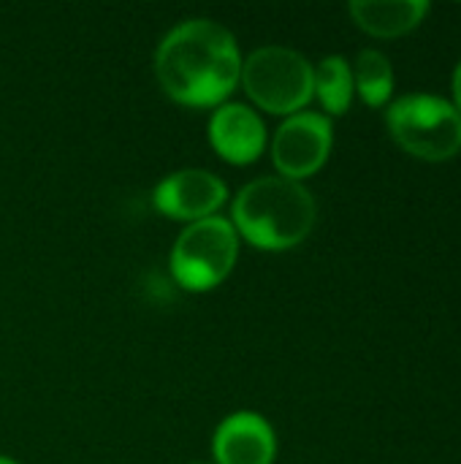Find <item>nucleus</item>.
Returning a JSON list of instances; mask_svg holds the SVG:
<instances>
[{"instance_id":"6","label":"nucleus","mask_w":461,"mask_h":464,"mask_svg":"<svg viewBox=\"0 0 461 464\" xmlns=\"http://www.w3.org/2000/svg\"><path fill=\"white\" fill-rule=\"evenodd\" d=\"M334 144L331 120L321 111H296L274 130L272 160L280 177L307 179L323 169Z\"/></svg>"},{"instance_id":"12","label":"nucleus","mask_w":461,"mask_h":464,"mask_svg":"<svg viewBox=\"0 0 461 464\" xmlns=\"http://www.w3.org/2000/svg\"><path fill=\"white\" fill-rule=\"evenodd\" d=\"M353 87L367 106H386L394 92L391 60L378 49H361L353 65Z\"/></svg>"},{"instance_id":"1","label":"nucleus","mask_w":461,"mask_h":464,"mask_svg":"<svg viewBox=\"0 0 461 464\" xmlns=\"http://www.w3.org/2000/svg\"><path fill=\"white\" fill-rule=\"evenodd\" d=\"M155 76L182 106H220L239 84L242 52L226 24L206 16L185 19L158 44Z\"/></svg>"},{"instance_id":"5","label":"nucleus","mask_w":461,"mask_h":464,"mask_svg":"<svg viewBox=\"0 0 461 464\" xmlns=\"http://www.w3.org/2000/svg\"><path fill=\"white\" fill-rule=\"evenodd\" d=\"M239 256V234L228 218L212 215L190 223L174 242L168 256L171 277L185 291H212L234 269Z\"/></svg>"},{"instance_id":"13","label":"nucleus","mask_w":461,"mask_h":464,"mask_svg":"<svg viewBox=\"0 0 461 464\" xmlns=\"http://www.w3.org/2000/svg\"><path fill=\"white\" fill-rule=\"evenodd\" d=\"M454 106L459 109L461 114V60L459 65H456V71H454Z\"/></svg>"},{"instance_id":"7","label":"nucleus","mask_w":461,"mask_h":464,"mask_svg":"<svg viewBox=\"0 0 461 464\" xmlns=\"http://www.w3.org/2000/svg\"><path fill=\"white\" fill-rule=\"evenodd\" d=\"M226 198H228L226 182L206 169L171 171L152 190L155 207L166 218L187 223V226L217 215V209L226 204Z\"/></svg>"},{"instance_id":"9","label":"nucleus","mask_w":461,"mask_h":464,"mask_svg":"<svg viewBox=\"0 0 461 464\" xmlns=\"http://www.w3.org/2000/svg\"><path fill=\"white\" fill-rule=\"evenodd\" d=\"M277 435L272 424L253 411L226 416L212 435V457L217 464H272Z\"/></svg>"},{"instance_id":"2","label":"nucleus","mask_w":461,"mask_h":464,"mask_svg":"<svg viewBox=\"0 0 461 464\" xmlns=\"http://www.w3.org/2000/svg\"><path fill=\"white\" fill-rule=\"evenodd\" d=\"M318 220L312 193L285 177H258L247 182L231 207V226L258 250H291L302 245Z\"/></svg>"},{"instance_id":"4","label":"nucleus","mask_w":461,"mask_h":464,"mask_svg":"<svg viewBox=\"0 0 461 464\" xmlns=\"http://www.w3.org/2000/svg\"><path fill=\"white\" fill-rule=\"evenodd\" d=\"M394 141L413 158L440 163L461 152L459 109L440 95H405L386 109Z\"/></svg>"},{"instance_id":"14","label":"nucleus","mask_w":461,"mask_h":464,"mask_svg":"<svg viewBox=\"0 0 461 464\" xmlns=\"http://www.w3.org/2000/svg\"><path fill=\"white\" fill-rule=\"evenodd\" d=\"M0 464H19V462H16V459H11V457H3V454H0Z\"/></svg>"},{"instance_id":"3","label":"nucleus","mask_w":461,"mask_h":464,"mask_svg":"<svg viewBox=\"0 0 461 464\" xmlns=\"http://www.w3.org/2000/svg\"><path fill=\"white\" fill-rule=\"evenodd\" d=\"M250 101L269 114H296L315 98V65L296 49L266 44L242 60L239 76Z\"/></svg>"},{"instance_id":"10","label":"nucleus","mask_w":461,"mask_h":464,"mask_svg":"<svg viewBox=\"0 0 461 464\" xmlns=\"http://www.w3.org/2000/svg\"><path fill=\"white\" fill-rule=\"evenodd\" d=\"M429 8L427 0H353L348 5L353 22L375 38H397L416 30Z\"/></svg>"},{"instance_id":"11","label":"nucleus","mask_w":461,"mask_h":464,"mask_svg":"<svg viewBox=\"0 0 461 464\" xmlns=\"http://www.w3.org/2000/svg\"><path fill=\"white\" fill-rule=\"evenodd\" d=\"M353 65L340 54L323 57L315 68V95L323 109L329 114H345L353 103Z\"/></svg>"},{"instance_id":"8","label":"nucleus","mask_w":461,"mask_h":464,"mask_svg":"<svg viewBox=\"0 0 461 464\" xmlns=\"http://www.w3.org/2000/svg\"><path fill=\"white\" fill-rule=\"evenodd\" d=\"M206 133L212 150L234 166H247L258 160L269 141L264 117L253 106L239 101H226L215 106Z\"/></svg>"}]
</instances>
